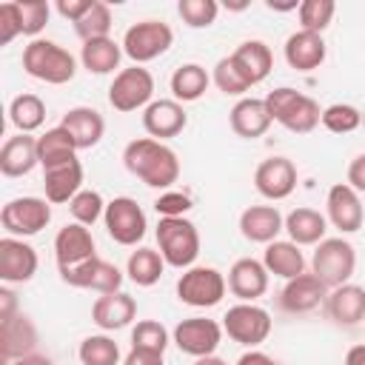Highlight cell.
Returning a JSON list of instances; mask_svg holds the SVG:
<instances>
[{"label": "cell", "mask_w": 365, "mask_h": 365, "mask_svg": "<svg viewBox=\"0 0 365 365\" xmlns=\"http://www.w3.org/2000/svg\"><path fill=\"white\" fill-rule=\"evenodd\" d=\"M225 277L211 265H191L177 279V299L191 308H214L225 297Z\"/></svg>", "instance_id": "8"}, {"label": "cell", "mask_w": 365, "mask_h": 365, "mask_svg": "<svg viewBox=\"0 0 365 365\" xmlns=\"http://www.w3.org/2000/svg\"><path fill=\"white\" fill-rule=\"evenodd\" d=\"M228 123H231V131L242 140H257L262 137L268 128H271V114H268V106L265 100H257V97H242L234 103V108L228 111Z\"/></svg>", "instance_id": "25"}, {"label": "cell", "mask_w": 365, "mask_h": 365, "mask_svg": "<svg viewBox=\"0 0 365 365\" xmlns=\"http://www.w3.org/2000/svg\"><path fill=\"white\" fill-rule=\"evenodd\" d=\"M60 125L71 134L77 151L94 148V145L103 140V134H106V120H103V114H100L97 108H91V106H74V108H68V111L63 114V123H60Z\"/></svg>", "instance_id": "27"}, {"label": "cell", "mask_w": 365, "mask_h": 365, "mask_svg": "<svg viewBox=\"0 0 365 365\" xmlns=\"http://www.w3.org/2000/svg\"><path fill=\"white\" fill-rule=\"evenodd\" d=\"M177 14L182 17V23L188 29H208L217 20L220 6L214 0H180L177 3Z\"/></svg>", "instance_id": "44"}, {"label": "cell", "mask_w": 365, "mask_h": 365, "mask_svg": "<svg viewBox=\"0 0 365 365\" xmlns=\"http://www.w3.org/2000/svg\"><path fill=\"white\" fill-rule=\"evenodd\" d=\"M168 342H171V336H168L165 325L157 322V319H140L131 328V348L151 351V354H165Z\"/></svg>", "instance_id": "40"}, {"label": "cell", "mask_w": 365, "mask_h": 365, "mask_svg": "<svg viewBox=\"0 0 365 365\" xmlns=\"http://www.w3.org/2000/svg\"><path fill=\"white\" fill-rule=\"evenodd\" d=\"M185 125H188V114L177 100H151V106L143 108V128L148 131V137L160 143L177 137Z\"/></svg>", "instance_id": "18"}, {"label": "cell", "mask_w": 365, "mask_h": 365, "mask_svg": "<svg viewBox=\"0 0 365 365\" xmlns=\"http://www.w3.org/2000/svg\"><path fill=\"white\" fill-rule=\"evenodd\" d=\"M171 43H174V31L168 23L140 20L134 26H128L123 34V54L128 60H134V66H143V63L163 57L171 48Z\"/></svg>", "instance_id": "6"}, {"label": "cell", "mask_w": 365, "mask_h": 365, "mask_svg": "<svg viewBox=\"0 0 365 365\" xmlns=\"http://www.w3.org/2000/svg\"><path fill=\"white\" fill-rule=\"evenodd\" d=\"M265 106H268V114L274 123H279L282 128L294 131V134H311L319 120H322V111H319V103L291 86H279L274 91H268L265 97Z\"/></svg>", "instance_id": "2"}, {"label": "cell", "mask_w": 365, "mask_h": 365, "mask_svg": "<svg viewBox=\"0 0 365 365\" xmlns=\"http://www.w3.org/2000/svg\"><path fill=\"white\" fill-rule=\"evenodd\" d=\"M17 34H23V23H20L17 0L0 3V46H9Z\"/></svg>", "instance_id": "48"}, {"label": "cell", "mask_w": 365, "mask_h": 365, "mask_svg": "<svg viewBox=\"0 0 365 365\" xmlns=\"http://www.w3.org/2000/svg\"><path fill=\"white\" fill-rule=\"evenodd\" d=\"M34 345H37V328L31 325V319L26 314H14V317L0 322V356H3V362L31 356Z\"/></svg>", "instance_id": "21"}, {"label": "cell", "mask_w": 365, "mask_h": 365, "mask_svg": "<svg viewBox=\"0 0 365 365\" xmlns=\"http://www.w3.org/2000/svg\"><path fill=\"white\" fill-rule=\"evenodd\" d=\"M94 0H57V11L68 20V23H77L88 9H91Z\"/></svg>", "instance_id": "49"}, {"label": "cell", "mask_w": 365, "mask_h": 365, "mask_svg": "<svg viewBox=\"0 0 365 365\" xmlns=\"http://www.w3.org/2000/svg\"><path fill=\"white\" fill-rule=\"evenodd\" d=\"M237 365H277V359L274 356H268V354H262V351H245L240 359H237Z\"/></svg>", "instance_id": "53"}, {"label": "cell", "mask_w": 365, "mask_h": 365, "mask_svg": "<svg viewBox=\"0 0 365 365\" xmlns=\"http://www.w3.org/2000/svg\"><path fill=\"white\" fill-rule=\"evenodd\" d=\"M157 245H160V254H163L165 265L185 271L200 257V231L185 217H160Z\"/></svg>", "instance_id": "4"}, {"label": "cell", "mask_w": 365, "mask_h": 365, "mask_svg": "<svg viewBox=\"0 0 365 365\" xmlns=\"http://www.w3.org/2000/svg\"><path fill=\"white\" fill-rule=\"evenodd\" d=\"M334 11H336V3L334 0H302L297 14H299V29L302 31H314V34H322L331 20H334Z\"/></svg>", "instance_id": "41"}, {"label": "cell", "mask_w": 365, "mask_h": 365, "mask_svg": "<svg viewBox=\"0 0 365 365\" xmlns=\"http://www.w3.org/2000/svg\"><path fill=\"white\" fill-rule=\"evenodd\" d=\"M328 131L334 134H351L359 128L362 123V114L356 106H348V103H334L328 108H322V120H319Z\"/></svg>", "instance_id": "42"}, {"label": "cell", "mask_w": 365, "mask_h": 365, "mask_svg": "<svg viewBox=\"0 0 365 365\" xmlns=\"http://www.w3.org/2000/svg\"><path fill=\"white\" fill-rule=\"evenodd\" d=\"M123 163H125L128 174L143 180L148 188H171L180 180L177 154L165 143H160L154 137L131 140L125 145V151H123Z\"/></svg>", "instance_id": "1"}, {"label": "cell", "mask_w": 365, "mask_h": 365, "mask_svg": "<svg viewBox=\"0 0 365 365\" xmlns=\"http://www.w3.org/2000/svg\"><path fill=\"white\" fill-rule=\"evenodd\" d=\"M191 197L182 191H163L154 200V211L160 217H185V211H191Z\"/></svg>", "instance_id": "47"}, {"label": "cell", "mask_w": 365, "mask_h": 365, "mask_svg": "<svg viewBox=\"0 0 365 365\" xmlns=\"http://www.w3.org/2000/svg\"><path fill=\"white\" fill-rule=\"evenodd\" d=\"M23 365H51V359H46V356H37V354H31V356H26V359H20Z\"/></svg>", "instance_id": "56"}, {"label": "cell", "mask_w": 365, "mask_h": 365, "mask_svg": "<svg viewBox=\"0 0 365 365\" xmlns=\"http://www.w3.org/2000/svg\"><path fill=\"white\" fill-rule=\"evenodd\" d=\"M345 365H365V345H354L345 354Z\"/></svg>", "instance_id": "54"}, {"label": "cell", "mask_w": 365, "mask_h": 365, "mask_svg": "<svg viewBox=\"0 0 365 365\" xmlns=\"http://www.w3.org/2000/svg\"><path fill=\"white\" fill-rule=\"evenodd\" d=\"M137 317V299L125 291L117 294H100L91 305V319L97 328L103 331H120L125 325H131Z\"/></svg>", "instance_id": "22"}, {"label": "cell", "mask_w": 365, "mask_h": 365, "mask_svg": "<svg viewBox=\"0 0 365 365\" xmlns=\"http://www.w3.org/2000/svg\"><path fill=\"white\" fill-rule=\"evenodd\" d=\"M262 265L268 268V274L282 277V279H294L299 274H305V257L299 251L297 242L291 240H274L265 245L262 254Z\"/></svg>", "instance_id": "31"}, {"label": "cell", "mask_w": 365, "mask_h": 365, "mask_svg": "<svg viewBox=\"0 0 365 365\" xmlns=\"http://www.w3.org/2000/svg\"><path fill=\"white\" fill-rule=\"evenodd\" d=\"M211 80H214V86H217L222 94H231V97H240V94L251 91L248 80L240 74V68L234 66V60H231V57H222V60H217Z\"/></svg>", "instance_id": "45"}, {"label": "cell", "mask_w": 365, "mask_h": 365, "mask_svg": "<svg viewBox=\"0 0 365 365\" xmlns=\"http://www.w3.org/2000/svg\"><path fill=\"white\" fill-rule=\"evenodd\" d=\"M120 57H123V43H117L111 37L88 40L80 48V63L91 74H111L120 66Z\"/></svg>", "instance_id": "33"}, {"label": "cell", "mask_w": 365, "mask_h": 365, "mask_svg": "<svg viewBox=\"0 0 365 365\" xmlns=\"http://www.w3.org/2000/svg\"><path fill=\"white\" fill-rule=\"evenodd\" d=\"M208 71L200 63H182L174 74H171V94L177 103H194L208 91Z\"/></svg>", "instance_id": "34"}, {"label": "cell", "mask_w": 365, "mask_h": 365, "mask_svg": "<svg viewBox=\"0 0 365 365\" xmlns=\"http://www.w3.org/2000/svg\"><path fill=\"white\" fill-rule=\"evenodd\" d=\"M106 231L117 245H137L145 237V211L137 205V200L131 197H114L111 202H106V214H103Z\"/></svg>", "instance_id": "11"}, {"label": "cell", "mask_w": 365, "mask_h": 365, "mask_svg": "<svg viewBox=\"0 0 365 365\" xmlns=\"http://www.w3.org/2000/svg\"><path fill=\"white\" fill-rule=\"evenodd\" d=\"M151 97H154V77L143 66L120 68L114 74L111 86H108V103L120 114H128V111L151 106Z\"/></svg>", "instance_id": "7"}, {"label": "cell", "mask_w": 365, "mask_h": 365, "mask_svg": "<svg viewBox=\"0 0 365 365\" xmlns=\"http://www.w3.org/2000/svg\"><path fill=\"white\" fill-rule=\"evenodd\" d=\"M9 120L20 134H31L46 120V103L37 94H17L9 106Z\"/></svg>", "instance_id": "37"}, {"label": "cell", "mask_w": 365, "mask_h": 365, "mask_svg": "<svg viewBox=\"0 0 365 365\" xmlns=\"http://www.w3.org/2000/svg\"><path fill=\"white\" fill-rule=\"evenodd\" d=\"M14 314H17V294L9 285H3L0 288V322L14 317Z\"/></svg>", "instance_id": "52"}, {"label": "cell", "mask_w": 365, "mask_h": 365, "mask_svg": "<svg viewBox=\"0 0 365 365\" xmlns=\"http://www.w3.org/2000/svg\"><path fill=\"white\" fill-rule=\"evenodd\" d=\"M285 231H288L291 242H297V245H319L328 231V217L319 214L317 208L302 205L285 217Z\"/></svg>", "instance_id": "32"}, {"label": "cell", "mask_w": 365, "mask_h": 365, "mask_svg": "<svg viewBox=\"0 0 365 365\" xmlns=\"http://www.w3.org/2000/svg\"><path fill=\"white\" fill-rule=\"evenodd\" d=\"M37 274V251L20 237L0 240V279L6 285L29 282Z\"/></svg>", "instance_id": "17"}, {"label": "cell", "mask_w": 365, "mask_h": 365, "mask_svg": "<svg viewBox=\"0 0 365 365\" xmlns=\"http://www.w3.org/2000/svg\"><path fill=\"white\" fill-rule=\"evenodd\" d=\"M228 57L234 60V66L240 68V74L248 80L251 88L259 86L271 74V68H274V54H271V48L262 40H245Z\"/></svg>", "instance_id": "29"}, {"label": "cell", "mask_w": 365, "mask_h": 365, "mask_svg": "<svg viewBox=\"0 0 365 365\" xmlns=\"http://www.w3.org/2000/svg\"><path fill=\"white\" fill-rule=\"evenodd\" d=\"M325 211H328V222H331L334 228H339L342 234H354V231L362 228L365 211H362L359 194H356L348 182H336V185L328 188Z\"/></svg>", "instance_id": "15"}, {"label": "cell", "mask_w": 365, "mask_h": 365, "mask_svg": "<svg viewBox=\"0 0 365 365\" xmlns=\"http://www.w3.org/2000/svg\"><path fill=\"white\" fill-rule=\"evenodd\" d=\"M43 188L48 202H71L83 191V165L80 160H66L43 168Z\"/></svg>", "instance_id": "24"}, {"label": "cell", "mask_w": 365, "mask_h": 365, "mask_svg": "<svg viewBox=\"0 0 365 365\" xmlns=\"http://www.w3.org/2000/svg\"><path fill=\"white\" fill-rule=\"evenodd\" d=\"M220 339H222V325L214 322V319H208V317H188V319H180V322L174 325V334H171V342H174L182 354H188V356H194V359L211 356V354L217 351Z\"/></svg>", "instance_id": "12"}, {"label": "cell", "mask_w": 365, "mask_h": 365, "mask_svg": "<svg viewBox=\"0 0 365 365\" xmlns=\"http://www.w3.org/2000/svg\"><path fill=\"white\" fill-rule=\"evenodd\" d=\"M23 68L29 77L48 83V86H63L68 80H74L77 74V60L68 48H63L54 40H31L23 48Z\"/></svg>", "instance_id": "3"}, {"label": "cell", "mask_w": 365, "mask_h": 365, "mask_svg": "<svg viewBox=\"0 0 365 365\" xmlns=\"http://www.w3.org/2000/svg\"><path fill=\"white\" fill-rule=\"evenodd\" d=\"M0 222L9 237H31L40 234L51 222V205L43 197H17L9 200L0 211Z\"/></svg>", "instance_id": "10"}, {"label": "cell", "mask_w": 365, "mask_h": 365, "mask_svg": "<svg viewBox=\"0 0 365 365\" xmlns=\"http://www.w3.org/2000/svg\"><path fill=\"white\" fill-rule=\"evenodd\" d=\"M17 9H20V23H23V34L34 37L46 29L48 23V14H51V6L46 0H17Z\"/></svg>", "instance_id": "46"}, {"label": "cell", "mask_w": 365, "mask_h": 365, "mask_svg": "<svg viewBox=\"0 0 365 365\" xmlns=\"http://www.w3.org/2000/svg\"><path fill=\"white\" fill-rule=\"evenodd\" d=\"M77 356L80 365H120V345L106 334H94L80 342Z\"/></svg>", "instance_id": "38"}, {"label": "cell", "mask_w": 365, "mask_h": 365, "mask_svg": "<svg viewBox=\"0 0 365 365\" xmlns=\"http://www.w3.org/2000/svg\"><path fill=\"white\" fill-rule=\"evenodd\" d=\"M254 188L265 200H285L297 188V165L288 157H268L254 171Z\"/></svg>", "instance_id": "14"}, {"label": "cell", "mask_w": 365, "mask_h": 365, "mask_svg": "<svg viewBox=\"0 0 365 365\" xmlns=\"http://www.w3.org/2000/svg\"><path fill=\"white\" fill-rule=\"evenodd\" d=\"M123 365H165V362H163V354H151V351L131 348V351L125 354Z\"/></svg>", "instance_id": "51"}, {"label": "cell", "mask_w": 365, "mask_h": 365, "mask_svg": "<svg viewBox=\"0 0 365 365\" xmlns=\"http://www.w3.org/2000/svg\"><path fill=\"white\" fill-rule=\"evenodd\" d=\"M228 291L240 299V302H254L257 297H262L268 291V268L259 259L242 257L228 268Z\"/></svg>", "instance_id": "19"}, {"label": "cell", "mask_w": 365, "mask_h": 365, "mask_svg": "<svg viewBox=\"0 0 365 365\" xmlns=\"http://www.w3.org/2000/svg\"><path fill=\"white\" fill-rule=\"evenodd\" d=\"M6 365H23V362H20V359H14V362H6Z\"/></svg>", "instance_id": "57"}, {"label": "cell", "mask_w": 365, "mask_h": 365, "mask_svg": "<svg viewBox=\"0 0 365 365\" xmlns=\"http://www.w3.org/2000/svg\"><path fill=\"white\" fill-rule=\"evenodd\" d=\"M194 365H228V362L211 354V356H200V359H194Z\"/></svg>", "instance_id": "55"}, {"label": "cell", "mask_w": 365, "mask_h": 365, "mask_svg": "<svg viewBox=\"0 0 365 365\" xmlns=\"http://www.w3.org/2000/svg\"><path fill=\"white\" fill-rule=\"evenodd\" d=\"M222 331L228 334V339H234L245 348H257L271 334V314L254 302H237L225 311Z\"/></svg>", "instance_id": "9"}, {"label": "cell", "mask_w": 365, "mask_h": 365, "mask_svg": "<svg viewBox=\"0 0 365 365\" xmlns=\"http://www.w3.org/2000/svg\"><path fill=\"white\" fill-rule=\"evenodd\" d=\"M328 297V288L314 277V274H299L294 279L285 282V288L279 291V308L288 314H308L314 308H319Z\"/></svg>", "instance_id": "20"}, {"label": "cell", "mask_w": 365, "mask_h": 365, "mask_svg": "<svg viewBox=\"0 0 365 365\" xmlns=\"http://www.w3.org/2000/svg\"><path fill=\"white\" fill-rule=\"evenodd\" d=\"M37 157H40V165L48 168V165L74 160V157H77V145H74L71 134H68L63 125H54V128H48L46 134L37 137Z\"/></svg>", "instance_id": "35"}, {"label": "cell", "mask_w": 365, "mask_h": 365, "mask_svg": "<svg viewBox=\"0 0 365 365\" xmlns=\"http://www.w3.org/2000/svg\"><path fill=\"white\" fill-rule=\"evenodd\" d=\"M60 279L71 288H88V291H97V294H117L120 285H123L120 268L100 259V257H91V259H86L83 265H74V268H63Z\"/></svg>", "instance_id": "13"}, {"label": "cell", "mask_w": 365, "mask_h": 365, "mask_svg": "<svg viewBox=\"0 0 365 365\" xmlns=\"http://www.w3.org/2000/svg\"><path fill=\"white\" fill-rule=\"evenodd\" d=\"M354 268H356V251L348 240L342 237H325L317 248H314V257H311V274L331 291V288H339L345 285L351 277H354Z\"/></svg>", "instance_id": "5"}, {"label": "cell", "mask_w": 365, "mask_h": 365, "mask_svg": "<svg viewBox=\"0 0 365 365\" xmlns=\"http://www.w3.org/2000/svg\"><path fill=\"white\" fill-rule=\"evenodd\" d=\"M285 63L297 71H314L325 63V40L322 34H314V31H294L288 40H285Z\"/></svg>", "instance_id": "28"}, {"label": "cell", "mask_w": 365, "mask_h": 365, "mask_svg": "<svg viewBox=\"0 0 365 365\" xmlns=\"http://www.w3.org/2000/svg\"><path fill=\"white\" fill-rule=\"evenodd\" d=\"M325 311L328 317L342 325V328H354L365 319V288L345 282L339 288H331L325 297Z\"/></svg>", "instance_id": "23"}, {"label": "cell", "mask_w": 365, "mask_h": 365, "mask_svg": "<svg viewBox=\"0 0 365 365\" xmlns=\"http://www.w3.org/2000/svg\"><path fill=\"white\" fill-rule=\"evenodd\" d=\"M279 231H285V217L274 205H248L240 214V234L248 242L268 245L277 240Z\"/></svg>", "instance_id": "26"}, {"label": "cell", "mask_w": 365, "mask_h": 365, "mask_svg": "<svg viewBox=\"0 0 365 365\" xmlns=\"http://www.w3.org/2000/svg\"><path fill=\"white\" fill-rule=\"evenodd\" d=\"M163 271H165V259L154 248H137V251H131V257L125 262L128 279L140 288H151L154 282H160Z\"/></svg>", "instance_id": "36"}, {"label": "cell", "mask_w": 365, "mask_h": 365, "mask_svg": "<svg viewBox=\"0 0 365 365\" xmlns=\"http://www.w3.org/2000/svg\"><path fill=\"white\" fill-rule=\"evenodd\" d=\"M111 23H114V20H111V9H108L106 3H100V0H94L91 9L74 23V31H77V37H80L83 43H88V40L108 37Z\"/></svg>", "instance_id": "39"}, {"label": "cell", "mask_w": 365, "mask_h": 365, "mask_svg": "<svg viewBox=\"0 0 365 365\" xmlns=\"http://www.w3.org/2000/svg\"><path fill=\"white\" fill-rule=\"evenodd\" d=\"M68 211H71L74 222H80V225H94V222L106 214V202H103L100 191L83 188V191L68 202Z\"/></svg>", "instance_id": "43"}, {"label": "cell", "mask_w": 365, "mask_h": 365, "mask_svg": "<svg viewBox=\"0 0 365 365\" xmlns=\"http://www.w3.org/2000/svg\"><path fill=\"white\" fill-rule=\"evenodd\" d=\"M348 185L356 194H365V154H356L348 165Z\"/></svg>", "instance_id": "50"}, {"label": "cell", "mask_w": 365, "mask_h": 365, "mask_svg": "<svg viewBox=\"0 0 365 365\" xmlns=\"http://www.w3.org/2000/svg\"><path fill=\"white\" fill-rule=\"evenodd\" d=\"M97 257V248H94V237L86 225L80 222H68L57 231L54 237V259H57V271L63 268H74V265H83L86 259Z\"/></svg>", "instance_id": "16"}, {"label": "cell", "mask_w": 365, "mask_h": 365, "mask_svg": "<svg viewBox=\"0 0 365 365\" xmlns=\"http://www.w3.org/2000/svg\"><path fill=\"white\" fill-rule=\"evenodd\" d=\"M34 165H40L37 137L17 134V137H9L3 143V148H0V171H3V177H23Z\"/></svg>", "instance_id": "30"}]
</instances>
